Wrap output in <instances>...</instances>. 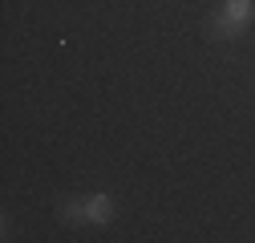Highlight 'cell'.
Wrapping results in <instances>:
<instances>
[{
    "mask_svg": "<svg viewBox=\"0 0 255 243\" xmlns=\"http://www.w3.org/2000/svg\"><path fill=\"white\" fill-rule=\"evenodd\" d=\"M227 16L247 20V16H251V0H227Z\"/></svg>",
    "mask_w": 255,
    "mask_h": 243,
    "instance_id": "obj_1",
    "label": "cell"
},
{
    "mask_svg": "<svg viewBox=\"0 0 255 243\" xmlns=\"http://www.w3.org/2000/svg\"><path fill=\"white\" fill-rule=\"evenodd\" d=\"M89 211H93V219H106V215H110V211H106V199H93Z\"/></svg>",
    "mask_w": 255,
    "mask_h": 243,
    "instance_id": "obj_2",
    "label": "cell"
}]
</instances>
